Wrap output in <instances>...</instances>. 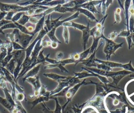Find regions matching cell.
<instances>
[{
  "mask_svg": "<svg viewBox=\"0 0 134 113\" xmlns=\"http://www.w3.org/2000/svg\"><path fill=\"white\" fill-rule=\"evenodd\" d=\"M69 1L64 0H57V1H50V0H44V1H35L32 5H37L40 6H46L48 7H53L58 5H63L68 3Z\"/></svg>",
  "mask_w": 134,
  "mask_h": 113,
  "instance_id": "obj_5",
  "label": "cell"
},
{
  "mask_svg": "<svg viewBox=\"0 0 134 113\" xmlns=\"http://www.w3.org/2000/svg\"><path fill=\"white\" fill-rule=\"evenodd\" d=\"M16 66V61L13 58L7 64L6 67V69L8 71V72H9L13 75L14 73V70L15 69Z\"/></svg>",
  "mask_w": 134,
  "mask_h": 113,
  "instance_id": "obj_23",
  "label": "cell"
},
{
  "mask_svg": "<svg viewBox=\"0 0 134 113\" xmlns=\"http://www.w3.org/2000/svg\"><path fill=\"white\" fill-rule=\"evenodd\" d=\"M33 37L34 36L20 32V40L19 43L26 49L29 46V44Z\"/></svg>",
  "mask_w": 134,
  "mask_h": 113,
  "instance_id": "obj_8",
  "label": "cell"
},
{
  "mask_svg": "<svg viewBox=\"0 0 134 113\" xmlns=\"http://www.w3.org/2000/svg\"><path fill=\"white\" fill-rule=\"evenodd\" d=\"M59 62L63 65L64 66L66 64H71V63H76V61H74V60L70 59V58H68V59H66L64 60H62L61 61H59Z\"/></svg>",
  "mask_w": 134,
  "mask_h": 113,
  "instance_id": "obj_36",
  "label": "cell"
},
{
  "mask_svg": "<svg viewBox=\"0 0 134 113\" xmlns=\"http://www.w3.org/2000/svg\"><path fill=\"white\" fill-rule=\"evenodd\" d=\"M24 50H13L12 52V54H13V58L16 61L17 60H18L20 58V56H21L23 52L24 51Z\"/></svg>",
  "mask_w": 134,
  "mask_h": 113,
  "instance_id": "obj_34",
  "label": "cell"
},
{
  "mask_svg": "<svg viewBox=\"0 0 134 113\" xmlns=\"http://www.w3.org/2000/svg\"><path fill=\"white\" fill-rule=\"evenodd\" d=\"M79 12L81 14H84L85 16H86L90 20H92V21H96V22H97L98 21V20L96 18V17H95L94 15L91 12H90V11H88V10L83 8H81V7H79L77 8L76 9V12Z\"/></svg>",
  "mask_w": 134,
  "mask_h": 113,
  "instance_id": "obj_16",
  "label": "cell"
},
{
  "mask_svg": "<svg viewBox=\"0 0 134 113\" xmlns=\"http://www.w3.org/2000/svg\"><path fill=\"white\" fill-rule=\"evenodd\" d=\"M25 14V12H19L16 13L14 16H13V17L12 18V22H17L21 17L23 15H24Z\"/></svg>",
  "mask_w": 134,
  "mask_h": 113,
  "instance_id": "obj_35",
  "label": "cell"
},
{
  "mask_svg": "<svg viewBox=\"0 0 134 113\" xmlns=\"http://www.w3.org/2000/svg\"><path fill=\"white\" fill-rule=\"evenodd\" d=\"M102 45V42L100 44V45L97 47V48L94 50V51L91 54L90 56L85 60H83L81 63L83 64L86 67H95L97 63L95 61V60L96 59L95 58V54L96 52L98 50V49L100 47V46Z\"/></svg>",
  "mask_w": 134,
  "mask_h": 113,
  "instance_id": "obj_7",
  "label": "cell"
},
{
  "mask_svg": "<svg viewBox=\"0 0 134 113\" xmlns=\"http://www.w3.org/2000/svg\"><path fill=\"white\" fill-rule=\"evenodd\" d=\"M63 15L60 16L59 18L55 19H53L52 18V16L51 15V17H50V25H51V29H52L53 28H54L55 27V26L56 25L57 23L60 20V19L62 17Z\"/></svg>",
  "mask_w": 134,
  "mask_h": 113,
  "instance_id": "obj_41",
  "label": "cell"
},
{
  "mask_svg": "<svg viewBox=\"0 0 134 113\" xmlns=\"http://www.w3.org/2000/svg\"><path fill=\"white\" fill-rule=\"evenodd\" d=\"M95 61L98 63L104 64L112 69L113 67H121L125 69V70L131 72L132 73H134V68L132 65L131 60H130L129 63H126V64H122L120 63H117V62L109 61H104L97 58L95 59Z\"/></svg>",
  "mask_w": 134,
  "mask_h": 113,
  "instance_id": "obj_3",
  "label": "cell"
},
{
  "mask_svg": "<svg viewBox=\"0 0 134 113\" xmlns=\"http://www.w3.org/2000/svg\"><path fill=\"white\" fill-rule=\"evenodd\" d=\"M13 46V50H25V49L18 42H14V41H11Z\"/></svg>",
  "mask_w": 134,
  "mask_h": 113,
  "instance_id": "obj_37",
  "label": "cell"
},
{
  "mask_svg": "<svg viewBox=\"0 0 134 113\" xmlns=\"http://www.w3.org/2000/svg\"><path fill=\"white\" fill-rule=\"evenodd\" d=\"M119 102L120 101L118 99H117V98H115L114 100H113V104L114 106H117L119 104Z\"/></svg>",
  "mask_w": 134,
  "mask_h": 113,
  "instance_id": "obj_51",
  "label": "cell"
},
{
  "mask_svg": "<svg viewBox=\"0 0 134 113\" xmlns=\"http://www.w3.org/2000/svg\"><path fill=\"white\" fill-rule=\"evenodd\" d=\"M0 33H2V34H3V35H5L4 32L3 31V30L1 29V28H0Z\"/></svg>",
  "mask_w": 134,
  "mask_h": 113,
  "instance_id": "obj_54",
  "label": "cell"
},
{
  "mask_svg": "<svg viewBox=\"0 0 134 113\" xmlns=\"http://www.w3.org/2000/svg\"><path fill=\"white\" fill-rule=\"evenodd\" d=\"M7 55V48L4 46L0 47V63L2 62L4 59Z\"/></svg>",
  "mask_w": 134,
  "mask_h": 113,
  "instance_id": "obj_32",
  "label": "cell"
},
{
  "mask_svg": "<svg viewBox=\"0 0 134 113\" xmlns=\"http://www.w3.org/2000/svg\"><path fill=\"white\" fill-rule=\"evenodd\" d=\"M118 37H125L126 39L127 42L128 44V49L129 50L131 49L132 47L133 46L132 44V38H131V32H130L129 30H127V29H122L118 35Z\"/></svg>",
  "mask_w": 134,
  "mask_h": 113,
  "instance_id": "obj_9",
  "label": "cell"
},
{
  "mask_svg": "<svg viewBox=\"0 0 134 113\" xmlns=\"http://www.w3.org/2000/svg\"><path fill=\"white\" fill-rule=\"evenodd\" d=\"M31 63V59H30V57L28 59H27L26 60H24V62H23V63L22 64V67H21V69L22 70L20 72L18 78L20 77V76L24 73V72L27 70V69L30 65Z\"/></svg>",
  "mask_w": 134,
  "mask_h": 113,
  "instance_id": "obj_25",
  "label": "cell"
},
{
  "mask_svg": "<svg viewBox=\"0 0 134 113\" xmlns=\"http://www.w3.org/2000/svg\"><path fill=\"white\" fill-rule=\"evenodd\" d=\"M131 38H132V42L133 43V46H134V33L131 32Z\"/></svg>",
  "mask_w": 134,
  "mask_h": 113,
  "instance_id": "obj_53",
  "label": "cell"
},
{
  "mask_svg": "<svg viewBox=\"0 0 134 113\" xmlns=\"http://www.w3.org/2000/svg\"><path fill=\"white\" fill-rule=\"evenodd\" d=\"M10 22H12V21L10 20H6L5 19H2L1 21H0V28L2 27L3 26H4V25L7 24H9V23H10Z\"/></svg>",
  "mask_w": 134,
  "mask_h": 113,
  "instance_id": "obj_46",
  "label": "cell"
},
{
  "mask_svg": "<svg viewBox=\"0 0 134 113\" xmlns=\"http://www.w3.org/2000/svg\"><path fill=\"white\" fill-rule=\"evenodd\" d=\"M74 74H75L74 76L77 79L82 78L84 77H87L89 76H94L92 74L88 72H79V73L74 72Z\"/></svg>",
  "mask_w": 134,
  "mask_h": 113,
  "instance_id": "obj_30",
  "label": "cell"
},
{
  "mask_svg": "<svg viewBox=\"0 0 134 113\" xmlns=\"http://www.w3.org/2000/svg\"><path fill=\"white\" fill-rule=\"evenodd\" d=\"M113 1L112 0H104L102 1L101 3V8H102V14L105 16L106 15V10L108 9L109 6L113 3Z\"/></svg>",
  "mask_w": 134,
  "mask_h": 113,
  "instance_id": "obj_20",
  "label": "cell"
},
{
  "mask_svg": "<svg viewBox=\"0 0 134 113\" xmlns=\"http://www.w3.org/2000/svg\"><path fill=\"white\" fill-rule=\"evenodd\" d=\"M42 6L37 5H30L27 6H21L18 4H7L0 2V10L1 12H9L11 11L26 12L30 9H37Z\"/></svg>",
  "mask_w": 134,
  "mask_h": 113,
  "instance_id": "obj_1",
  "label": "cell"
},
{
  "mask_svg": "<svg viewBox=\"0 0 134 113\" xmlns=\"http://www.w3.org/2000/svg\"><path fill=\"white\" fill-rule=\"evenodd\" d=\"M63 37L64 40V42L66 44H68L69 42V31L67 27H63Z\"/></svg>",
  "mask_w": 134,
  "mask_h": 113,
  "instance_id": "obj_31",
  "label": "cell"
},
{
  "mask_svg": "<svg viewBox=\"0 0 134 113\" xmlns=\"http://www.w3.org/2000/svg\"><path fill=\"white\" fill-rule=\"evenodd\" d=\"M1 10H0V13H1Z\"/></svg>",
  "mask_w": 134,
  "mask_h": 113,
  "instance_id": "obj_56",
  "label": "cell"
},
{
  "mask_svg": "<svg viewBox=\"0 0 134 113\" xmlns=\"http://www.w3.org/2000/svg\"><path fill=\"white\" fill-rule=\"evenodd\" d=\"M85 80H84V81H83V82H82L81 83H79V84H77V85H76L75 86H74L73 88L69 89L67 91V92L66 93V94H65V95L67 99H68V102L66 103V104L65 105H64L63 108L65 107V106L66 105V104L68 103V102L71 99V98H72V97L73 96V95H74V94H75V93L76 92V91L78 90L79 88L81 85H82L83 84H84L85 83Z\"/></svg>",
  "mask_w": 134,
  "mask_h": 113,
  "instance_id": "obj_11",
  "label": "cell"
},
{
  "mask_svg": "<svg viewBox=\"0 0 134 113\" xmlns=\"http://www.w3.org/2000/svg\"><path fill=\"white\" fill-rule=\"evenodd\" d=\"M13 54H12V53L7 54L6 56L4 59V60L1 62L2 67H5L7 65V64L9 63V62L13 59Z\"/></svg>",
  "mask_w": 134,
  "mask_h": 113,
  "instance_id": "obj_33",
  "label": "cell"
},
{
  "mask_svg": "<svg viewBox=\"0 0 134 113\" xmlns=\"http://www.w3.org/2000/svg\"><path fill=\"white\" fill-rule=\"evenodd\" d=\"M24 98V95L22 93H19L17 95V99L18 101H22Z\"/></svg>",
  "mask_w": 134,
  "mask_h": 113,
  "instance_id": "obj_47",
  "label": "cell"
},
{
  "mask_svg": "<svg viewBox=\"0 0 134 113\" xmlns=\"http://www.w3.org/2000/svg\"><path fill=\"white\" fill-rule=\"evenodd\" d=\"M102 39L104 40L106 42L104 48L103 52L106 55V58L107 61H108L112 54H115V51L119 48L122 47L123 42L121 43H117L115 42L114 41L111 40L107 38L103 35L102 36Z\"/></svg>",
  "mask_w": 134,
  "mask_h": 113,
  "instance_id": "obj_2",
  "label": "cell"
},
{
  "mask_svg": "<svg viewBox=\"0 0 134 113\" xmlns=\"http://www.w3.org/2000/svg\"><path fill=\"white\" fill-rule=\"evenodd\" d=\"M6 37L9 39L10 41H14L19 43L20 40V31L17 29H14L12 32L7 33L6 35Z\"/></svg>",
  "mask_w": 134,
  "mask_h": 113,
  "instance_id": "obj_14",
  "label": "cell"
},
{
  "mask_svg": "<svg viewBox=\"0 0 134 113\" xmlns=\"http://www.w3.org/2000/svg\"><path fill=\"white\" fill-rule=\"evenodd\" d=\"M45 15H44L42 18H41L38 22L36 24L35 30L33 31V35L35 36L38 32H39L43 28L44 25V20H45Z\"/></svg>",
  "mask_w": 134,
  "mask_h": 113,
  "instance_id": "obj_19",
  "label": "cell"
},
{
  "mask_svg": "<svg viewBox=\"0 0 134 113\" xmlns=\"http://www.w3.org/2000/svg\"><path fill=\"white\" fill-rule=\"evenodd\" d=\"M121 11V9L120 7H118L116 9L114 13V15H115L114 24H118L121 22V18L120 16Z\"/></svg>",
  "mask_w": 134,
  "mask_h": 113,
  "instance_id": "obj_27",
  "label": "cell"
},
{
  "mask_svg": "<svg viewBox=\"0 0 134 113\" xmlns=\"http://www.w3.org/2000/svg\"><path fill=\"white\" fill-rule=\"evenodd\" d=\"M117 2H118V4H119V5H120V6L122 8V9H124V1H117Z\"/></svg>",
  "mask_w": 134,
  "mask_h": 113,
  "instance_id": "obj_52",
  "label": "cell"
},
{
  "mask_svg": "<svg viewBox=\"0 0 134 113\" xmlns=\"http://www.w3.org/2000/svg\"><path fill=\"white\" fill-rule=\"evenodd\" d=\"M7 13V12H1L0 13V21L5 18Z\"/></svg>",
  "mask_w": 134,
  "mask_h": 113,
  "instance_id": "obj_49",
  "label": "cell"
},
{
  "mask_svg": "<svg viewBox=\"0 0 134 113\" xmlns=\"http://www.w3.org/2000/svg\"><path fill=\"white\" fill-rule=\"evenodd\" d=\"M43 75L48 77L54 80H64L67 78V77L66 76H61L55 73H43Z\"/></svg>",
  "mask_w": 134,
  "mask_h": 113,
  "instance_id": "obj_24",
  "label": "cell"
},
{
  "mask_svg": "<svg viewBox=\"0 0 134 113\" xmlns=\"http://www.w3.org/2000/svg\"><path fill=\"white\" fill-rule=\"evenodd\" d=\"M118 33L117 31H114L111 32V33H110L108 35V39H109V40L114 41L118 37Z\"/></svg>",
  "mask_w": 134,
  "mask_h": 113,
  "instance_id": "obj_43",
  "label": "cell"
},
{
  "mask_svg": "<svg viewBox=\"0 0 134 113\" xmlns=\"http://www.w3.org/2000/svg\"><path fill=\"white\" fill-rule=\"evenodd\" d=\"M79 53H80V58L79 63H81L83 60L87 59L88 55L90 54V48L86 49L85 51H83L82 52Z\"/></svg>",
  "mask_w": 134,
  "mask_h": 113,
  "instance_id": "obj_28",
  "label": "cell"
},
{
  "mask_svg": "<svg viewBox=\"0 0 134 113\" xmlns=\"http://www.w3.org/2000/svg\"><path fill=\"white\" fill-rule=\"evenodd\" d=\"M90 21L88 22L86 27L82 31V38L83 40V51L86 50V44L88 42V40L90 36Z\"/></svg>",
  "mask_w": 134,
  "mask_h": 113,
  "instance_id": "obj_13",
  "label": "cell"
},
{
  "mask_svg": "<svg viewBox=\"0 0 134 113\" xmlns=\"http://www.w3.org/2000/svg\"><path fill=\"white\" fill-rule=\"evenodd\" d=\"M63 56H64L63 53L61 51H58L56 54V58H57L56 60H58V61H60L62 60Z\"/></svg>",
  "mask_w": 134,
  "mask_h": 113,
  "instance_id": "obj_45",
  "label": "cell"
},
{
  "mask_svg": "<svg viewBox=\"0 0 134 113\" xmlns=\"http://www.w3.org/2000/svg\"><path fill=\"white\" fill-rule=\"evenodd\" d=\"M132 32H133V33H134V29H133V30H132Z\"/></svg>",
  "mask_w": 134,
  "mask_h": 113,
  "instance_id": "obj_55",
  "label": "cell"
},
{
  "mask_svg": "<svg viewBox=\"0 0 134 113\" xmlns=\"http://www.w3.org/2000/svg\"><path fill=\"white\" fill-rule=\"evenodd\" d=\"M51 41L47 40L46 39H42L41 42V45L43 48H48L51 46Z\"/></svg>",
  "mask_w": 134,
  "mask_h": 113,
  "instance_id": "obj_44",
  "label": "cell"
},
{
  "mask_svg": "<svg viewBox=\"0 0 134 113\" xmlns=\"http://www.w3.org/2000/svg\"><path fill=\"white\" fill-rule=\"evenodd\" d=\"M49 55H50V53H48L45 56L46 62H49L50 64H55L59 62V61L58 60H57L56 59H52L49 58Z\"/></svg>",
  "mask_w": 134,
  "mask_h": 113,
  "instance_id": "obj_39",
  "label": "cell"
},
{
  "mask_svg": "<svg viewBox=\"0 0 134 113\" xmlns=\"http://www.w3.org/2000/svg\"><path fill=\"white\" fill-rule=\"evenodd\" d=\"M26 27L27 28V30L30 32H33V31L35 30V28H34V26L32 25H27L26 26Z\"/></svg>",
  "mask_w": 134,
  "mask_h": 113,
  "instance_id": "obj_48",
  "label": "cell"
},
{
  "mask_svg": "<svg viewBox=\"0 0 134 113\" xmlns=\"http://www.w3.org/2000/svg\"><path fill=\"white\" fill-rule=\"evenodd\" d=\"M30 18V16L26 15L25 14L22 16V17L17 21L18 24L22 26H25L27 23L28 22Z\"/></svg>",
  "mask_w": 134,
  "mask_h": 113,
  "instance_id": "obj_29",
  "label": "cell"
},
{
  "mask_svg": "<svg viewBox=\"0 0 134 113\" xmlns=\"http://www.w3.org/2000/svg\"><path fill=\"white\" fill-rule=\"evenodd\" d=\"M57 29L53 28L50 31H49L47 35L49 38L50 41L51 42H57L58 43H61L62 42L56 37L55 33V30Z\"/></svg>",
  "mask_w": 134,
  "mask_h": 113,
  "instance_id": "obj_21",
  "label": "cell"
},
{
  "mask_svg": "<svg viewBox=\"0 0 134 113\" xmlns=\"http://www.w3.org/2000/svg\"><path fill=\"white\" fill-rule=\"evenodd\" d=\"M40 66H41L40 64H38L36 66H35L34 67L30 70L29 71H28L27 74L23 78V81H25V80H26L27 78H29L30 77H34V76L37 75L40 70Z\"/></svg>",
  "mask_w": 134,
  "mask_h": 113,
  "instance_id": "obj_18",
  "label": "cell"
},
{
  "mask_svg": "<svg viewBox=\"0 0 134 113\" xmlns=\"http://www.w3.org/2000/svg\"><path fill=\"white\" fill-rule=\"evenodd\" d=\"M48 30L47 29V28H46V27L44 25L43 28L39 32L38 36H37V37L35 38V39L34 40V41L30 44H29L28 47L25 49V54H26V56H25V60H26L27 59H28L31 55V54L32 53V51L36 44V43L40 40H42L43 39V38L44 37V36L46 35H47V33L48 32Z\"/></svg>",
  "mask_w": 134,
  "mask_h": 113,
  "instance_id": "obj_4",
  "label": "cell"
},
{
  "mask_svg": "<svg viewBox=\"0 0 134 113\" xmlns=\"http://www.w3.org/2000/svg\"><path fill=\"white\" fill-rule=\"evenodd\" d=\"M17 13V12H15V11H11V12H7L6 16L5 17L4 19H6V20H10L12 21V18L13 17V16H14V15Z\"/></svg>",
  "mask_w": 134,
  "mask_h": 113,
  "instance_id": "obj_42",
  "label": "cell"
},
{
  "mask_svg": "<svg viewBox=\"0 0 134 113\" xmlns=\"http://www.w3.org/2000/svg\"><path fill=\"white\" fill-rule=\"evenodd\" d=\"M50 17H51V15L49 14L48 15L47 19L44 20V26L46 27L47 28L48 31H50L52 29L51 28V25H50Z\"/></svg>",
  "mask_w": 134,
  "mask_h": 113,
  "instance_id": "obj_40",
  "label": "cell"
},
{
  "mask_svg": "<svg viewBox=\"0 0 134 113\" xmlns=\"http://www.w3.org/2000/svg\"><path fill=\"white\" fill-rule=\"evenodd\" d=\"M102 2V1H87V2L79 6L78 8L81 7L86 9L90 12H91L92 13H93V14L95 13L99 14L100 13L98 12V10H97V9L95 7V6L98 4H100Z\"/></svg>",
  "mask_w": 134,
  "mask_h": 113,
  "instance_id": "obj_6",
  "label": "cell"
},
{
  "mask_svg": "<svg viewBox=\"0 0 134 113\" xmlns=\"http://www.w3.org/2000/svg\"><path fill=\"white\" fill-rule=\"evenodd\" d=\"M58 43L57 42H51V47L53 49H55L58 47Z\"/></svg>",
  "mask_w": 134,
  "mask_h": 113,
  "instance_id": "obj_50",
  "label": "cell"
},
{
  "mask_svg": "<svg viewBox=\"0 0 134 113\" xmlns=\"http://www.w3.org/2000/svg\"><path fill=\"white\" fill-rule=\"evenodd\" d=\"M25 56H26V54H25V52L24 50V51L23 52L20 58L16 61V66L15 69L14 73H13L15 79L16 78L17 76L19 74L20 69H21V67H22V64L25 59Z\"/></svg>",
  "mask_w": 134,
  "mask_h": 113,
  "instance_id": "obj_10",
  "label": "cell"
},
{
  "mask_svg": "<svg viewBox=\"0 0 134 113\" xmlns=\"http://www.w3.org/2000/svg\"><path fill=\"white\" fill-rule=\"evenodd\" d=\"M42 40H39L36 44L32 53L30 55V59L31 60H33L34 59H36L37 58V56L40 52V51L42 50V48H43L42 46L41 45V42Z\"/></svg>",
  "mask_w": 134,
  "mask_h": 113,
  "instance_id": "obj_15",
  "label": "cell"
},
{
  "mask_svg": "<svg viewBox=\"0 0 134 113\" xmlns=\"http://www.w3.org/2000/svg\"><path fill=\"white\" fill-rule=\"evenodd\" d=\"M53 8V12H58L61 13H65L66 12H76V9L78 8V6L74 7L73 8L67 7L63 6L62 5H58L56 6H54Z\"/></svg>",
  "mask_w": 134,
  "mask_h": 113,
  "instance_id": "obj_12",
  "label": "cell"
},
{
  "mask_svg": "<svg viewBox=\"0 0 134 113\" xmlns=\"http://www.w3.org/2000/svg\"><path fill=\"white\" fill-rule=\"evenodd\" d=\"M1 28L3 30H5V29H14L17 28V26L15 24L14 22H10V23H9V24H7L4 25Z\"/></svg>",
  "mask_w": 134,
  "mask_h": 113,
  "instance_id": "obj_38",
  "label": "cell"
},
{
  "mask_svg": "<svg viewBox=\"0 0 134 113\" xmlns=\"http://www.w3.org/2000/svg\"><path fill=\"white\" fill-rule=\"evenodd\" d=\"M62 26L63 27L65 26V27H73V28H74L75 29H78V30H80L81 31H82L83 30H84L86 27V26H84V25L76 23V22H74L72 21H69L65 22L62 25Z\"/></svg>",
  "mask_w": 134,
  "mask_h": 113,
  "instance_id": "obj_17",
  "label": "cell"
},
{
  "mask_svg": "<svg viewBox=\"0 0 134 113\" xmlns=\"http://www.w3.org/2000/svg\"><path fill=\"white\" fill-rule=\"evenodd\" d=\"M57 67L58 68L60 69V70H61V71L63 72H65V73H68L69 71L64 67V66H63L59 61V62L57 64H48V65H46L44 66V68L45 69H51V68H53V67Z\"/></svg>",
  "mask_w": 134,
  "mask_h": 113,
  "instance_id": "obj_22",
  "label": "cell"
},
{
  "mask_svg": "<svg viewBox=\"0 0 134 113\" xmlns=\"http://www.w3.org/2000/svg\"><path fill=\"white\" fill-rule=\"evenodd\" d=\"M15 23V24L17 26V28L19 30L20 32H21V33H25V34H27V35H32L34 36L33 35V32H29L27 28L26 27V26H22L21 25H19V24H18L17 22H14Z\"/></svg>",
  "mask_w": 134,
  "mask_h": 113,
  "instance_id": "obj_26",
  "label": "cell"
}]
</instances>
